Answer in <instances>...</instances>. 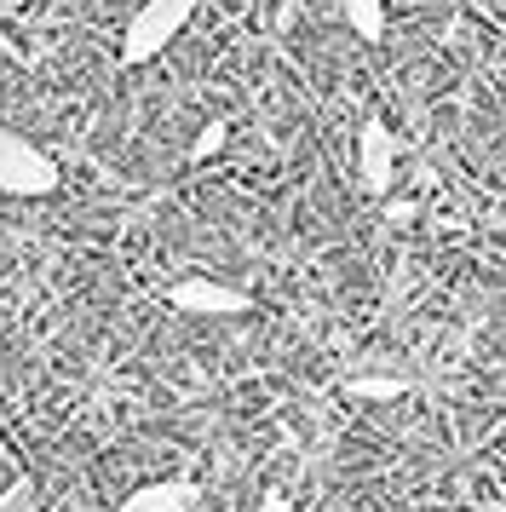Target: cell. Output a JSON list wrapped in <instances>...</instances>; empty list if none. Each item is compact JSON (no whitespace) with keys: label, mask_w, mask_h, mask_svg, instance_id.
<instances>
[{"label":"cell","mask_w":506,"mask_h":512,"mask_svg":"<svg viewBox=\"0 0 506 512\" xmlns=\"http://www.w3.org/2000/svg\"><path fill=\"white\" fill-rule=\"evenodd\" d=\"M167 305L184 311V317H242L253 311V300L230 282H213V277H179L167 288Z\"/></svg>","instance_id":"3"},{"label":"cell","mask_w":506,"mask_h":512,"mask_svg":"<svg viewBox=\"0 0 506 512\" xmlns=\"http://www.w3.org/2000/svg\"><path fill=\"white\" fill-rule=\"evenodd\" d=\"M357 179H363L368 196H386L391 179H397V133L380 116H368L363 133H357Z\"/></svg>","instance_id":"4"},{"label":"cell","mask_w":506,"mask_h":512,"mask_svg":"<svg viewBox=\"0 0 506 512\" xmlns=\"http://www.w3.org/2000/svg\"><path fill=\"white\" fill-rule=\"evenodd\" d=\"M0 512H41V484L29 472H18L12 484L0 489Z\"/></svg>","instance_id":"8"},{"label":"cell","mask_w":506,"mask_h":512,"mask_svg":"<svg viewBox=\"0 0 506 512\" xmlns=\"http://www.w3.org/2000/svg\"><path fill=\"white\" fill-rule=\"evenodd\" d=\"M403 392H409V380H397V374H351L345 380V397H357V403H397Z\"/></svg>","instance_id":"6"},{"label":"cell","mask_w":506,"mask_h":512,"mask_svg":"<svg viewBox=\"0 0 506 512\" xmlns=\"http://www.w3.org/2000/svg\"><path fill=\"white\" fill-rule=\"evenodd\" d=\"M196 6L202 0H144L133 18H127V29H121V64L138 70V64L161 58L184 35V24L196 18Z\"/></svg>","instance_id":"1"},{"label":"cell","mask_w":506,"mask_h":512,"mask_svg":"<svg viewBox=\"0 0 506 512\" xmlns=\"http://www.w3.org/2000/svg\"><path fill=\"white\" fill-rule=\"evenodd\" d=\"M196 501H202V489L190 478H156V484H138L115 512H196Z\"/></svg>","instance_id":"5"},{"label":"cell","mask_w":506,"mask_h":512,"mask_svg":"<svg viewBox=\"0 0 506 512\" xmlns=\"http://www.w3.org/2000/svg\"><path fill=\"white\" fill-rule=\"evenodd\" d=\"M357 41H386V0H340Z\"/></svg>","instance_id":"7"},{"label":"cell","mask_w":506,"mask_h":512,"mask_svg":"<svg viewBox=\"0 0 506 512\" xmlns=\"http://www.w3.org/2000/svg\"><path fill=\"white\" fill-rule=\"evenodd\" d=\"M259 512H294V501H288L282 489H265V495H259Z\"/></svg>","instance_id":"10"},{"label":"cell","mask_w":506,"mask_h":512,"mask_svg":"<svg viewBox=\"0 0 506 512\" xmlns=\"http://www.w3.org/2000/svg\"><path fill=\"white\" fill-rule=\"evenodd\" d=\"M225 139H230V121H225V116L207 121L202 133H196V144H190V162H207V156H219V150H225Z\"/></svg>","instance_id":"9"},{"label":"cell","mask_w":506,"mask_h":512,"mask_svg":"<svg viewBox=\"0 0 506 512\" xmlns=\"http://www.w3.org/2000/svg\"><path fill=\"white\" fill-rule=\"evenodd\" d=\"M52 190H58V162L41 144H29L23 133L0 127V196L35 202V196H52Z\"/></svg>","instance_id":"2"}]
</instances>
